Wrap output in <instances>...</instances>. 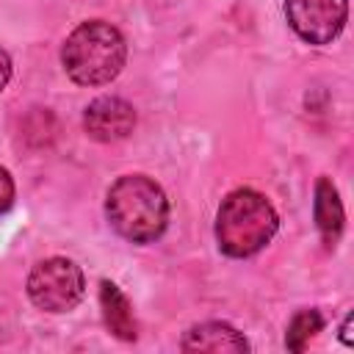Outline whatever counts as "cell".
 <instances>
[{"instance_id": "cell-12", "label": "cell", "mask_w": 354, "mask_h": 354, "mask_svg": "<svg viewBox=\"0 0 354 354\" xmlns=\"http://www.w3.org/2000/svg\"><path fill=\"white\" fill-rule=\"evenodd\" d=\"M8 77H11V58H8V55L0 50V91L6 88Z\"/></svg>"}, {"instance_id": "cell-3", "label": "cell", "mask_w": 354, "mask_h": 354, "mask_svg": "<svg viewBox=\"0 0 354 354\" xmlns=\"http://www.w3.org/2000/svg\"><path fill=\"white\" fill-rule=\"evenodd\" d=\"M277 227L279 218L274 205L252 188L232 191L216 213V241L230 257H249L260 252L274 238Z\"/></svg>"}, {"instance_id": "cell-6", "label": "cell", "mask_w": 354, "mask_h": 354, "mask_svg": "<svg viewBox=\"0 0 354 354\" xmlns=\"http://www.w3.org/2000/svg\"><path fill=\"white\" fill-rule=\"evenodd\" d=\"M83 124L94 141H102V144L122 141L136 127V111L122 97H100L86 108Z\"/></svg>"}, {"instance_id": "cell-13", "label": "cell", "mask_w": 354, "mask_h": 354, "mask_svg": "<svg viewBox=\"0 0 354 354\" xmlns=\"http://www.w3.org/2000/svg\"><path fill=\"white\" fill-rule=\"evenodd\" d=\"M340 332H343V335H340V337H343V343H346V346H351V315H346V321H343V329H340Z\"/></svg>"}, {"instance_id": "cell-2", "label": "cell", "mask_w": 354, "mask_h": 354, "mask_svg": "<svg viewBox=\"0 0 354 354\" xmlns=\"http://www.w3.org/2000/svg\"><path fill=\"white\" fill-rule=\"evenodd\" d=\"M127 58L124 36L102 19L77 25L61 50L66 75L80 86H105L111 83Z\"/></svg>"}, {"instance_id": "cell-9", "label": "cell", "mask_w": 354, "mask_h": 354, "mask_svg": "<svg viewBox=\"0 0 354 354\" xmlns=\"http://www.w3.org/2000/svg\"><path fill=\"white\" fill-rule=\"evenodd\" d=\"M315 224H318L324 243L335 246L343 232V205L329 177H321L315 185Z\"/></svg>"}, {"instance_id": "cell-10", "label": "cell", "mask_w": 354, "mask_h": 354, "mask_svg": "<svg viewBox=\"0 0 354 354\" xmlns=\"http://www.w3.org/2000/svg\"><path fill=\"white\" fill-rule=\"evenodd\" d=\"M321 326H324V318H321L318 310H299V313L290 318V324H288L285 346H288L290 351H304L307 343L321 332Z\"/></svg>"}, {"instance_id": "cell-1", "label": "cell", "mask_w": 354, "mask_h": 354, "mask_svg": "<svg viewBox=\"0 0 354 354\" xmlns=\"http://www.w3.org/2000/svg\"><path fill=\"white\" fill-rule=\"evenodd\" d=\"M111 227L133 243H149L163 235L169 221V202L163 188L147 174L119 177L105 199Z\"/></svg>"}, {"instance_id": "cell-7", "label": "cell", "mask_w": 354, "mask_h": 354, "mask_svg": "<svg viewBox=\"0 0 354 354\" xmlns=\"http://www.w3.org/2000/svg\"><path fill=\"white\" fill-rule=\"evenodd\" d=\"M180 346H183V351H213V354L246 351L249 348L246 337L238 329H232L230 324H221V321H207V324L191 326Z\"/></svg>"}, {"instance_id": "cell-8", "label": "cell", "mask_w": 354, "mask_h": 354, "mask_svg": "<svg viewBox=\"0 0 354 354\" xmlns=\"http://www.w3.org/2000/svg\"><path fill=\"white\" fill-rule=\"evenodd\" d=\"M100 304H102V318L105 326L119 337V340H136V318L127 296L119 290V285L102 279L100 282Z\"/></svg>"}, {"instance_id": "cell-5", "label": "cell", "mask_w": 354, "mask_h": 354, "mask_svg": "<svg viewBox=\"0 0 354 354\" xmlns=\"http://www.w3.org/2000/svg\"><path fill=\"white\" fill-rule=\"evenodd\" d=\"M288 25L307 44H329L340 36L348 3L346 0H285Z\"/></svg>"}, {"instance_id": "cell-11", "label": "cell", "mask_w": 354, "mask_h": 354, "mask_svg": "<svg viewBox=\"0 0 354 354\" xmlns=\"http://www.w3.org/2000/svg\"><path fill=\"white\" fill-rule=\"evenodd\" d=\"M14 205V180L6 169H0V216L8 213Z\"/></svg>"}, {"instance_id": "cell-4", "label": "cell", "mask_w": 354, "mask_h": 354, "mask_svg": "<svg viewBox=\"0 0 354 354\" xmlns=\"http://www.w3.org/2000/svg\"><path fill=\"white\" fill-rule=\"evenodd\" d=\"M86 279L80 266L66 257H47L33 266L28 277V296L39 310L69 313L83 299Z\"/></svg>"}]
</instances>
